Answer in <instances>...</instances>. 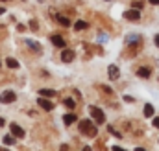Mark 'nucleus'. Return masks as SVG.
<instances>
[{
  "mask_svg": "<svg viewBox=\"0 0 159 151\" xmlns=\"http://www.w3.org/2000/svg\"><path fill=\"white\" fill-rule=\"evenodd\" d=\"M63 122H65V125H70V123L78 122V118H76L74 114H65V116H63Z\"/></svg>",
  "mask_w": 159,
  "mask_h": 151,
  "instance_id": "f8f14e48",
  "label": "nucleus"
},
{
  "mask_svg": "<svg viewBox=\"0 0 159 151\" xmlns=\"http://www.w3.org/2000/svg\"><path fill=\"white\" fill-rule=\"evenodd\" d=\"M4 123H6V120H4V118H2V116H0V127H2V125H4Z\"/></svg>",
  "mask_w": 159,
  "mask_h": 151,
  "instance_id": "bb28decb",
  "label": "nucleus"
},
{
  "mask_svg": "<svg viewBox=\"0 0 159 151\" xmlns=\"http://www.w3.org/2000/svg\"><path fill=\"white\" fill-rule=\"evenodd\" d=\"M124 19H128V20H131V22H137L139 19H141V9H129V11H126L124 13Z\"/></svg>",
  "mask_w": 159,
  "mask_h": 151,
  "instance_id": "7ed1b4c3",
  "label": "nucleus"
},
{
  "mask_svg": "<svg viewBox=\"0 0 159 151\" xmlns=\"http://www.w3.org/2000/svg\"><path fill=\"white\" fill-rule=\"evenodd\" d=\"M131 6H133L135 9H143V2H133Z\"/></svg>",
  "mask_w": 159,
  "mask_h": 151,
  "instance_id": "412c9836",
  "label": "nucleus"
},
{
  "mask_svg": "<svg viewBox=\"0 0 159 151\" xmlns=\"http://www.w3.org/2000/svg\"><path fill=\"white\" fill-rule=\"evenodd\" d=\"M4 144H6V146H13V144H15V138H11V136H4Z\"/></svg>",
  "mask_w": 159,
  "mask_h": 151,
  "instance_id": "6ab92c4d",
  "label": "nucleus"
},
{
  "mask_svg": "<svg viewBox=\"0 0 159 151\" xmlns=\"http://www.w3.org/2000/svg\"><path fill=\"white\" fill-rule=\"evenodd\" d=\"M150 4H154V6H159V0H150Z\"/></svg>",
  "mask_w": 159,
  "mask_h": 151,
  "instance_id": "a878e982",
  "label": "nucleus"
},
{
  "mask_svg": "<svg viewBox=\"0 0 159 151\" xmlns=\"http://www.w3.org/2000/svg\"><path fill=\"white\" fill-rule=\"evenodd\" d=\"M30 28H32V30H37V28H39L37 20H30Z\"/></svg>",
  "mask_w": 159,
  "mask_h": 151,
  "instance_id": "aec40b11",
  "label": "nucleus"
},
{
  "mask_svg": "<svg viewBox=\"0 0 159 151\" xmlns=\"http://www.w3.org/2000/svg\"><path fill=\"white\" fill-rule=\"evenodd\" d=\"M150 74H152V72H150V68H146V67H141V68L137 70V76H139V77H143V79L150 77Z\"/></svg>",
  "mask_w": 159,
  "mask_h": 151,
  "instance_id": "9b49d317",
  "label": "nucleus"
},
{
  "mask_svg": "<svg viewBox=\"0 0 159 151\" xmlns=\"http://www.w3.org/2000/svg\"><path fill=\"white\" fill-rule=\"evenodd\" d=\"M50 41H52L54 46H57V48H65V39L61 37V35H52Z\"/></svg>",
  "mask_w": 159,
  "mask_h": 151,
  "instance_id": "1a4fd4ad",
  "label": "nucleus"
},
{
  "mask_svg": "<svg viewBox=\"0 0 159 151\" xmlns=\"http://www.w3.org/2000/svg\"><path fill=\"white\" fill-rule=\"evenodd\" d=\"M102 88H104V90H106V92H107V94H111V92H113V90H111V88H109V87H107V85H104V87H102Z\"/></svg>",
  "mask_w": 159,
  "mask_h": 151,
  "instance_id": "5701e85b",
  "label": "nucleus"
},
{
  "mask_svg": "<svg viewBox=\"0 0 159 151\" xmlns=\"http://www.w3.org/2000/svg\"><path fill=\"white\" fill-rule=\"evenodd\" d=\"M144 116H146V118H152V116H154V105H150V103L144 105Z\"/></svg>",
  "mask_w": 159,
  "mask_h": 151,
  "instance_id": "4468645a",
  "label": "nucleus"
},
{
  "mask_svg": "<svg viewBox=\"0 0 159 151\" xmlns=\"http://www.w3.org/2000/svg\"><path fill=\"white\" fill-rule=\"evenodd\" d=\"M37 105H39V107H43L44 111H52V109H54V103H52L48 98H44V96H39V100H37Z\"/></svg>",
  "mask_w": 159,
  "mask_h": 151,
  "instance_id": "39448f33",
  "label": "nucleus"
},
{
  "mask_svg": "<svg viewBox=\"0 0 159 151\" xmlns=\"http://www.w3.org/2000/svg\"><path fill=\"white\" fill-rule=\"evenodd\" d=\"M133 41H141V39L137 37V35H131V37H128V39H126V42H133Z\"/></svg>",
  "mask_w": 159,
  "mask_h": 151,
  "instance_id": "4be33fe9",
  "label": "nucleus"
},
{
  "mask_svg": "<svg viewBox=\"0 0 159 151\" xmlns=\"http://www.w3.org/2000/svg\"><path fill=\"white\" fill-rule=\"evenodd\" d=\"M107 76H109L111 81H117V79L120 77V70L115 67V65H109V68H107Z\"/></svg>",
  "mask_w": 159,
  "mask_h": 151,
  "instance_id": "0eeeda50",
  "label": "nucleus"
},
{
  "mask_svg": "<svg viewBox=\"0 0 159 151\" xmlns=\"http://www.w3.org/2000/svg\"><path fill=\"white\" fill-rule=\"evenodd\" d=\"M17 100V94L13 92V90H6V92H2V96H0V101L2 103H13Z\"/></svg>",
  "mask_w": 159,
  "mask_h": 151,
  "instance_id": "20e7f679",
  "label": "nucleus"
},
{
  "mask_svg": "<svg viewBox=\"0 0 159 151\" xmlns=\"http://www.w3.org/2000/svg\"><path fill=\"white\" fill-rule=\"evenodd\" d=\"M156 44H157V48H159V33L156 35Z\"/></svg>",
  "mask_w": 159,
  "mask_h": 151,
  "instance_id": "cd10ccee",
  "label": "nucleus"
},
{
  "mask_svg": "<svg viewBox=\"0 0 159 151\" xmlns=\"http://www.w3.org/2000/svg\"><path fill=\"white\" fill-rule=\"evenodd\" d=\"M4 11H6V9H4V7H0V15H2V13H4Z\"/></svg>",
  "mask_w": 159,
  "mask_h": 151,
  "instance_id": "c85d7f7f",
  "label": "nucleus"
},
{
  "mask_svg": "<svg viewBox=\"0 0 159 151\" xmlns=\"http://www.w3.org/2000/svg\"><path fill=\"white\" fill-rule=\"evenodd\" d=\"M91 116H93L94 123H104L106 122V114L102 113L98 107H91Z\"/></svg>",
  "mask_w": 159,
  "mask_h": 151,
  "instance_id": "f03ea898",
  "label": "nucleus"
},
{
  "mask_svg": "<svg viewBox=\"0 0 159 151\" xmlns=\"http://www.w3.org/2000/svg\"><path fill=\"white\" fill-rule=\"evenodd\" d=\"M85 28H87V22H85V20H76V22H74V30H76V32H81V30H85Z\"/></svg>",
  "mask_w": 159,
  "mask_h": 151,
  "instance_id": "dca6fc26",
  "label": "nucleus"
},
{
  "mask_svg": "<svg viewBox=\"0 0 159 151\" xmlns=\"http://www.w3.org/2000/svg\"><path fill=\"white\" fill-rule=\"evenodd\" d=\"M154 127H157V129H159V116H157V118H154Z\"/></svg>",
  "mask_w": 159,
  "mask_h": 151,
  "instance_id": "b1692460",
  "label": "nucleus"
},
{
  "mask_svg": "<svg viewBox=\"0 0 159 151\" xmlns=\"http://www.w3.org/2000/svg\"><path fill=\"white\" fill-rule=\"evenodd\" d=\"M80 127V133H83V135H91V136H96V127H94V122H91V120H81L78 123Z\"/></svg>",
  "mask_w": 159,
  "mask_h": 151,
  "instance_id": "f257e3e1",
  "label": "nucleus"
},
{
  "mask_svg": "<svg viewBox=\"0 0 159 151\" xmlns=\"http://www.w3.org/2000/svg\"><path fill=\"white\" fill-rule=\"evenodd\" d=\"M6 65H7L9 68H19V61L13 59V57H7V59H6Z\"/></svg>",
  "mask_w": 159,
  "mask_h": 151,
  "instance_id": "2eb2a0df",
  "label": "nucleus"
},
{
  "mask_svg": "<svg viewBox=\"0 0 159 151\" xmlns=\"http://www.w3.org/2000/svg\"><path fill=\"white\" fill-rule=\"evenodd\" d=\"M57 92L56 90H52V88H41L39 90V96H44V98H54Z\"/></svg>",
  "mask_w": 159,
  "mask_h": 151,
  "instance_id": "9d476101",
  "label": "nucleus"
},
{
  "mask_svg": "<svg viewBox=\"0 0 159 151\" xmlns=\"http://www.w3.org/2000/svg\"><path fill=\"white\" fill-rule=\"evenodd\" d=\"M72 59H74V52L69 50V48H65V50L61 52V61H63V63H70Z\"/></svg>",
  "mask_w": 159,
  "mask_h": 151,
  "instance_id": "6e6552de",
  "label": "nucleus"
},
{
  "mask_svg": "<svg viewBox=\"0 0 159 151\" xmlns=\"http://www.w3.org/2000/svg\"><path fill=\"white\" fill-rule=\"evenodd\" d=\"M56 19H57V22H59L61 26H65V28H69V26H70V20H69L67 17H56Z\"/></svg>",
  "mask_w": 159,
  "mask_h": 151,
  "instance_id": "f3484780",
  "label": "nucleus"
},
{
  "mask_svg": "<svg viewBox=\"0 0 159 151\" xmlns=\"http://www.w3.org/2000/svg\"><path fill=\"white\" fill-rule=\"evenodd\" d=\"M26 44H28V46H30V48H32L34 52H41V44H39V42H35V41L28 39V41H26Z\"/></svg>",
  "mask_w": 159,
  "mask_h": 151,
  "instance_id": "ddd939ff",
  "label": "nucleus"
},
{
  "mask_svg": "<svg viewBox=\"0 0 159 151\" xmlns=\"http://www.w3.org/2000/svg\"><path fill=\"white\" fill-rule=\"evenodd\" d=\"M17 30H19V32H24V30H26V26H22V24H19V26H17Z\"/></svg>",
  "mask_w": 159,
  "mask_h": 151,
  "instance_id": "393cba45",
  "label": "nucleus"
},
{
  "mask_svg": "<svg viewBox=\"0 0 159 151\" xmlns=\"http://www.w3.org/2000/svg\"><path fill=\"white\" fill-rule=\"evenodd\" d=\"M9 131H11V135H13V136H19V138H22V136H26V133H24V129H22L20 125H17V123H11V125H9Z\"/></svg>",
  "mask_w": 159,
  "mask_h": 151,
  "instance_id": "423d86ee",
  "label": "nucleus"
},
{
  "mask_svg": "<svg viewBox=\"0 0 159 151\" xmlns=\"http://www.w3.org/2000/svg\"><path fill=\"white\" fill-rule=\"evenodd\" d=\"M2 2H9V0H2Z\"/></svg>",
  "mask_w": 159,
  "mask_h": 151,
  "instance_id": "c756f323",
  "label": "nucleus"
},
{
  "mask_svg": "<svg viewBox=\"0 0 159 151\" xmlns=\"http://www.w3.org/2000/svg\"><path fill=\"white\" fill-rule=\"evenodd\" d=\"M63 103H65V107H69V109H74V107H76V101H74L72 98H65Z\"/></svg>",
  "mask_w": 159,
  "mask_h": 151,
  "instance_id": "a211bd4d",
  "label": "nucleus"
}]
</instances>
